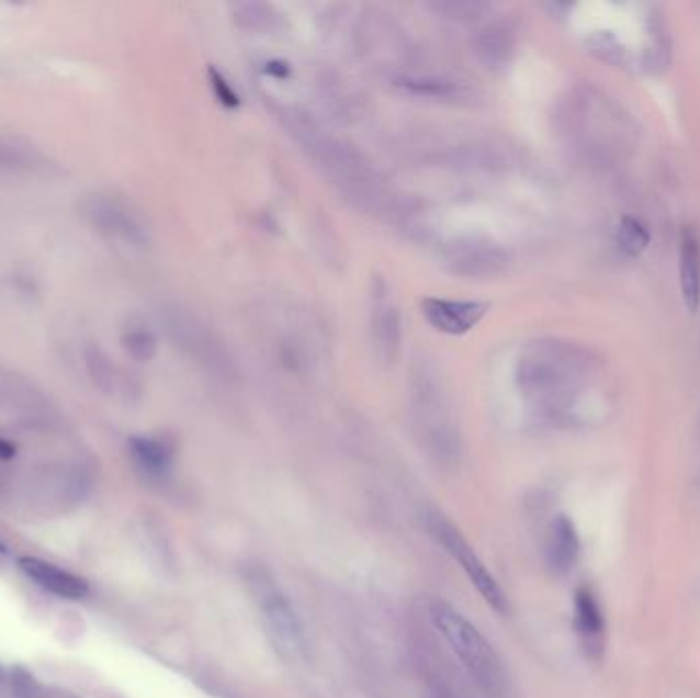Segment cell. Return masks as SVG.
I'll return each instance as SVG.
<instances>
[{"label":"cell","mask_w":700,"mask_h":698,"mask_svg":"<svg viewBox=\"0 0 700 698\" xmlns=\"http://www.w3.org/2000/svg\"><path fill=\"white\" fill-rule=\"evenodd\" d=\"M576 629L586 655L600 660L605 650V619L588 588H579L576 593Z\"/></svg>","instance_id":"cell-14"},{"label":"cell","mask_w":700,"mask_h":698,"mask_svg":"<svg viewBox=\"0 0 700 698\" xmlns=\"http://www.w3.org/2000/svg\"><path fill=\"white\" fill-rule=\"evenodd\" d=\"M579 539L576 527L569 518L557 517L547 534V562L555 574H567L574 563L578 562Z\"/></svg>","instance_id":"cell-15"},{"label":"cell","mask_w":700,"mask_h":698,"mask_svg":"<svg viewBox=\"0 0 700 698\" xmlns=\"http://www.w3.org/2000/svg\"><path fill=\"white\" fill-rule=\"evenodd\" d=\"M428 529L432 532V537L441 543L442 549L459 563V567L467 574L473 588L484 596L489 607L496 612H508V598L504 594L503 586L496 582V577L489 574L484 562L475 555L472 545L461 537V532L453 527L451 520L439 517V515H430L428 517Z\"/></svg>","instance_id":"cell-7"},{"label":"cell","mask_w":700,"mask_h":698,"mask_svg":"<svg viewBox=\"0 0 700 698\" xmlns=\"http://www.w3.org/2000/svg\"><path fill=\"white\" fill-rule=\"evenodd\" d=\"M680 288L690 312L700 304V236L692 226L682 229L680 236Z\"/></svg>","instance_id":"cell-16"},{"label":"cell","mask_w":700,"mask_h":698,"mask_svg":"<svg viewBox=\"0 0 700 698\" xmlns=\"http://www.w3.org/2000/svg\"><path fill=\"white\" fill-rule=\"evenodd\" d=\"M132 455L136 459L139 470L148 475H165L172 463V449L167 440L153 439V437H137L132 440Z\"/></svg>","instance_id":"cell-18"},{"label":"cell","mask_w":700,"mask_h":698,"mask_svg":"<svg viewBox=\"0 0 700 698\" xmlns=\"http://www.w3.org/2000/svg\"><path fill=\"white\" fill-rule=\"evenodd\" d=\"M422 316L428 324L442 335L461 336L473 330L489 309L486 302H461V300H442L427 297L420 304Z\"/></svg>","instance_id":"cell-11"},{"label":"cell","mask_w":700,"mask_h":698,"mask_svg":"<svg viewBox=\"0 0 700 698\" xmlns=\"http://www.w3.org/2000/svg\"><path fill=\"white\" fill-rule=\"evenodd\" d=\"M396 87L416 97H427L437 101H465L472 91L463 82L453 78L434 77V75H397Z\"/></svg>","instance_id":"cell-17"},{"label":"cell","mask_w":700,"mask_h":698,"mask_svg":"<svg viewBox=\"0 0 700 698\" xmlns=\"http://www.w3.org/2000/svg\"><path fill=\"white\" fill-rule=\"evenodd\" d=\"M123 347L136 361L148 363L156 354V338L146 328H134L123 336Z\"/></svg>","instance_id":"cell-23"},{"label":"cell","mask_w":700,"mask_h":698,"mask_svg":"<svg viewBox=\"0 0 700 698\" xmlns=\"http://www.w3.org/2000/svg\"><path fill=\"white\" fill-rule=\"evenodd\" d=\"M168 330L172 333L179 347L195 363L210 371L212 378L222 381H234L238 378L236 359L232 357L228 347L201 319L191 314H172L168 322Z\"/></svg>","instance_id":"cell-6"},{"label":"cell","mask_w":700,"mask_h":698,"mask_svg":"<svg viewBox=\"0 0 700 698\" xmlns=\"http://www.w3.org/2000/svg\"><path fill=\"white\" fill-rule=\"evenodd\" d=\"M444 269L461 279H494L508 271L510 257L487 236H459L442 248Z\"/></svg>","instance_id":"cell-8"},{"label":"cell","mask_w":700,"mask_h":698,"mask_svg":"<svg viewBox=\"0 0 700 698\" xmlns=\"http://www.w3.org/2000/svg\"><path fill=\"white\" fill-rule=\"evenodd\" d=\"M285 122L291 136L300 142V146L354 207L381 215H389L396 210V195L354 146L326 134L318 123L300 111H287Z\"/></svg>","instance_id":"cell-1"},{"label":"cell","mask_w":700,"mask_h":698,"mask_svg":"<svg viewBox=\"0 0 700 698\" xmlns=\"http://www.w3.org/2000/svg\"><path fill=\"white\" fill-rule=\"evenodd\" d=\"M428 619L473 683L484 688L489 697H503L508 688V674L486 635L444 600H432L428 605Z\"/></svg>","instance_id":"cell-4"},{"label":"cell","mask_w":700,"mask_h":698,"mask_svg":"<svg viewBox=\"0 0 700 698\" xmlns=\"http://www.w3.org/2000/svg\"><path fill=\"white\" fill-rule=\"evenodd\" d=\"M212 85H214L217 97H219L226 105H238V94L232 91V87H229L228 82L222 78V75H217L215 70H212Z\"/></svg>","instance_id":"cell-24"},{"label":"cell","mask_w":700,"mask_h":698,"mask_svg":"<svg viewBox=\"0 0 700 698\" xmlns=\"http://www.w3.org/2000/svg\"><path fill=\"white\" fill-rule=\"evenodd\" d=\"M410 406L414 426L428 455L444 465L455 463L461 439L451 394L441 367L430 357H420L411 364Z\"/></svg>","instance_id":"cell-3"},{"label":"cell","mask_w":700,"mask_h":698,"mask_svg":"<svg viewBox=\"0 0 700 698\" xmlns=\"http://www.w3.org/2000/svg\"><path fill=\"white\" fill-rule=\"evenodd\" d=\"M15 457V447L9 440L0 439V459H11Z\"/></svg>","instance_id":"cell-25"},{"label":"cell","mask_w":700,"mask_h":698,"mask_svg":"<svg viewBox=\"0 0 700 698\" xmlns=\"http://www.w3.org/2000/svg\"><path fill=\"white\" fill-rule=\"evenodd\" d=\"M430 9L444 19L459 21V23L482 21L492 11L487 2H477V0H441V2H432Z\"/></svg>","instance_id":"cell-21"},{"label":"cell","mask_w":700,"mask_h":698,"mask_svg":"<svg viewBox=\"0 0 700 698\" xmlns=\"http://www.w3.org/2000/svg\"><path fill=\"white\" fill-rule=\"evenodd\" d=\"M650 244V234L645 226L633 219V217H624L619 226V246L621 250L626 252L629 257H637Z\"/></svg>","instance_id":"cell-22"},{"label":"cell","mask_w":700,"mask_h":698,"mask_svg":"<svg viewBox=\"0 0 700 698\" xmlns=\"http://www.w3.org/2000/svg\"><path fill=\"white\" fill-rule=\"evenodd\" d=\"M234 23L244 31L269 33L281 27V13L267 2H242L234 7Z\"/></svg>","instance_id":"cell-20"},{"label":"cell","mask_w":700,"mask_h":698,"mask_svg":"<svg viewBox=\"0 0 700 698\" xmlns=\"http://www.w3.org/2000/svg\"><path fill=\"white\" fill-rule=\"evenodd\" d=\"M84 217L92 228L111 243L129 248H144L150 243V234L139 215L117 199L94 195L84 203Z\"/></svg>","instance_id":"cell-9"},{"label":"cell","mask_w":700,"mask_h":698,"mask_svg":"<svg viewBox=\"0 0 700 698\" xmlns=\"http://www.w3.org/2000/svg\"><path fill=\"white\" fill-rule=\"evenodd\" d=\"M19 570L30 577L35 586L66 600H82L89 596L87 579L64 570L56 563L39 558H19Z\"/></svg>","instance_id":"cell-12"},{"label":"cell","mask_w":700,"mask_h":698,"mask_svg":"<svg viewBox=\"0 0 700 698\" xmlns=\"http://www.w3.org/2000/svg\"><path fill=\"white\" fill-rule=\"evenodd\" d=\"M517 47V33L508 23H489L473 37V52L487 68L506 66Z\"/></svg>","instance_id":"cell-13"},{"label":"cell","mask_w":700,"mask_h":698,"mask_svg":"<svg viewBox=\"0 0 700 698\" xmlns=\"http://www.w3.org/2000/svg\"><path fill=\"white\" fill-rule=\"evenodd\" d=\"M371 336L383 363L392 364L402 350V309L385 279H373L371 285Z\"/></svg>","instance_id":"cell-10"},{"label":"cell","mask_w":700,"mask_h":698,"mask_svg":"<svg viewBox=\"0 0 700 698\" xmlns=\"http://www.w3.org/2000/svg\"><path fill=\"white\" fill-rule=\"evenodd\" d=\"M588 371V357L562 340H537L520 354L517 383L539 408L562 412Z\"/></svg>","instance_id":"cell-2"},{"label":"cell","mask_w":700,"mask_h":698,"mask_svg":"<svg viewBox=\"0 0 700 698\" xmlns=\"http://www.w3.org/2000/svg\"><path fill=\"white\" fill-rule=\"evenodd\" d=\"M89 367H91L94 381L103 390H108L109 394L132 395L136 392L132 378L117 364L111 363V359L105 357L101 350H92L89 354Z\"/></svg>","instance_id":"cell-19"},{"label":"cell","mask_w":700,"mask_h":698,"mask_svg":"<svg viewBox=\"0 0 700 698\" xmlns=\"http://www.w3.org/2000/svg\"><path fill=\"white\" fill-rule=\"evenodd\" d=\"M255 603L259 607L260 621L267 635L273 641L274 650L285 660H304L307 652L304 627L285 593L274 584L271 576L262 570L250 572L246 577Z\"/></svg>","instance_id":"cell-5"}]
</instances>
